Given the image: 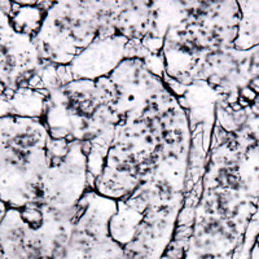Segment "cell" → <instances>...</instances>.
I'll return each mask as SVG.
<instances>
[{
	"label": "cell",
	"mask_w": 259,
	"mask_h": 259,
	"mask_svg": "<svg viewBox=\"0 0 259 259\" xmlns=\"http://www.w3.org/2000/svg\"><path fill=\"white\" fill-rule=\"evenodd\" d=\"M193 218H194V207L186 206L182 211H180L179 219H178V224H179V227L191 226L192 222H193Z\"/></svg>",
	"instance_id": "cell-1"
},
{
	"label": "cell",
	"mask_w": 259,
	"mask_h": 259,
	"mask_svg": "<svg viewBox=\"0 0 259 259\" xmlns=\"http://www.w3.org/2000/svg\"><path fill=\"white\" fill-rule=\"evenodd\" d=\"M24 218L29 224L39 226L41 222V214L34 207H27L26 210H24Z\"/></svg>",
	"instance_id": "cell-2"
},
{
	"label": "cell",
	"mask_w": 259,
	"mask_h": 259,
	"mask_svg": "<svg viewBox=\"0 0 259 259\" xmlns=\"http://www.w3.org/2000/svg\"><path fill=\"white\" fill-rule=\"evenodd\" d=\"M256 96H258V95L251 90L250 85H245V87L241 89V91H240V97H242V99L246 100L247 103H251V101L255 100Z\"/></svg>",
	"instance_id": "cell-3"
},
{
	"label": "cell",
	"mask_w": 259,
	"mask_h": 259,
	"mask_svg": "<svg viewBox=\"0 0 259 259\" xmlns=\"http://www.w3.org/2000/svg\"><path fill=\"white\" fill-rule=\"evenodd\" d=\"M168 85H170L171 91L175 92L177 95H184V92H186V85L182 84L180 82H178L177 79H170L168 80Z\"/></svg>",
	"instance_id": "cell-4"
},
{
	"label": "cell",
	"mask_w": 259,
	"mask_h": 259,
	"mask_svg": "<svg viewBox=\"0 0 259 259\" xmlns=\"http://www.w3.org/2000/svg\"><path fill=\"white\" fill-rule=\"evenodd\" d=\"M209 83L211 85H222L223 84V80H222L221 75H218V74H212V75L209 77Z\"/></svg>",
	"instance_id": "cell-5"
},
{
	"label": "cell",
	"mask_w": 259,
	"mask_h": 259,
	"mask_svg": "<svg viewBox=\"0 0 259 259\" xmlns=\"http://www.w3.org/2000/svg\"><path fill=\"white\" fill-rule=\"evenodd\" d=\"M163 259H170V258H167V256H163Z\"/></svg>",
	"instance_id": "cell-6"
}]
</instances>
